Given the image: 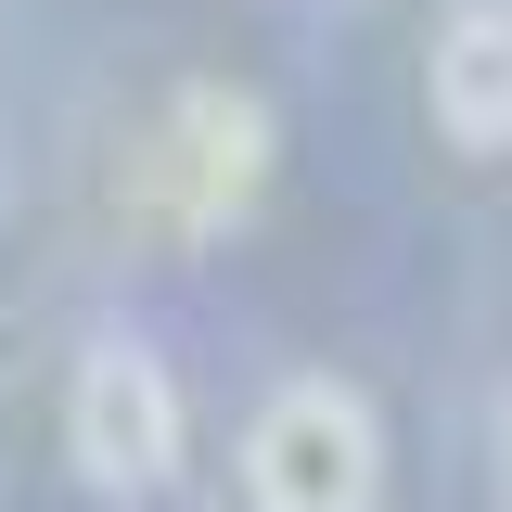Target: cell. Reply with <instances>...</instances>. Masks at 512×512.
Returning a JSON list of instances; mask_svg holds the SVG:
<instances>
[{
	"mask_svg": "<svg viewBox=\"0 0 512 512\" xmlns=\"http://www.w3.org/2000/svg\"><path fill=\"white\" fill-rule=\"evenodd\" d=\"M256 192H269V116H256L244 90H180L167 103V141H154V205L180 218V231H231Z\"/></svg>",
	"mask_w": 512,
	"mask_h": 512,
	"instance_id": "obj_3",
	"label": "cell"
},
{
	"mask_svg": "<svg viewBox=\"0 0 512 512\" xmlns=\"http://www.w3.org/2000/svg\"><path fill=\"white\" fill-rule=\"evenodd\" d=\"M423 103L461 154H512V0H461L423 52Z\"/></svg>",
	"mask_w": 512,
	"mask_h": 512,
	"instance_id": "obj_4",
	"label": "cell"
},
{
	"mask_svg": "<svg viewBox=\"0 0 512 512\" xmlns=\"http://www.w3.org/2000/svg\"><path fill=\"white\" fill-rule=\"evenodd\" d=\"M244 500L256 512H372L384 500V423L359 384L295 372L244 423Z\"/></svg>",
	"mask_w": 512,
	"mask_h": 512,
	"instance_id": "obj_1",
	"label": "cell"
},
{
	"mask_svg": "<svg viewBox=\"0 0 512 512\" xmlns=\"http://www.w3.org/2000/svg\"><path fill=\"white\" fill-rule=\"evenodd\" d=\"M64 448L103 500H141L180 474V384L154 346H90L77 359V397H64Z\"/></svg>",
	"mask_w": 512,
	"mask_h": 512,
	"instance_id": "obj_2",
	"label": "cell"
}]
</instances>
